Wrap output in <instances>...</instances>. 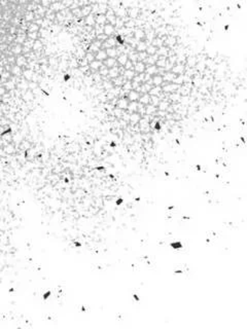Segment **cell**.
<instances>
[{
    "instance_id": "cell-1",
    "label": "cell",
    "mask_w": 247,
    "mask_h": 329,
    "mask_svg": "<svg viewBox=\"0 0 247 329\" xmlns=\"http://www.w3.org/2000/svg\"><path fill=\"white\" fill-rule=\"evenodd\" d=\"M181 86H178L176 83L173 82H169V83H164L162 86V91L163 93H167V94H173V93H176L180 89Z\"/></svg>"
},
{
    "instance_id": "cell-2",
    "label": "cell",
    "mask_w": 247,
    "mask_h": 329,
    "mask_svg": "<svg viewBox=\"0 0 247 329\" xmlns=\"http://www.w3.org/2000/svg\"><path fill=\"white\" fill-rule=\"evenodd\" d=\"M128 105H129V101H128L127 97H121V98H118L117 100V102H115V106L117 109H120V110H127L128 108Z\"/></svg>"
},
{
    "instance_id": "cell-3",
    "label": "cell",
    "mask_w": 247,
    "mask_h": 329,
    "mask_svg": "<svg viewBox=\"0 0 247 329\" xmlns=\"http://www.w3.org/2000/svg\"><path fill=\"white\" fill-rule=\"evenodd\" d=\"M115 32H117V29H115L113 25L107 23L103 26V34L106 37H113Z\"/></svg>"
},
{
    "instance_id": "cell-4",
    "label": "cell",
    "mask_w": 247,
    "mask_h": 329,
    "mask_svg": "<svg viewBox=\"0 0 247 329\" xmlns=\"http://www.w3.org/2000/svg\"><path fill=\"white\" fill-rule=\"evenodd\" d=\"M140 93L135 91V90H131V91L127 94V99L129 102H138V100L140 98Z\"/></svg>"
},
{
    "instance_id": "cell-5",
    "label": "cell",
    "mask_w": 247,
    "mask_h": 329,
    "mask_svg": "<svg viewBox=\"0 0 247 329\" xmlns=\"http://www.w3.org/2000/svg\"><path fill=\"white\" fill-rule=\"evenodd\" d=\"M164 85V80L161 74H156L152 76V86H162Z\"/></svg>"
},
{
    "instance_id": "cell-6",
    "label": "cell",
    "mask_w": 247,
    "mask_h": 329,
    "mask_svg": "<svg viewBox=\"0 0 247 329\" xmlns=\"http://www.w3.org/2000/svg\"><path fill=\"white\" fill-rule=\"evenodd\" d=\"M145 69H146V65L143 62H137L134 64L133 70L136 74H142L145 73Z\"/></svg>"
},
{
    "instance_id": "cell-7",
    "label": "cell",
    "mask_w": 247,
    "mask_h": 329,
    "mask_svg": "<svg viewBox=\"0 0 247 329\" xmlns=\"http://www.w3.org/2000/svg\"><path fill=\"white\" fill-rule=\"evenodd\" d=\"M129 61V58H128V54H121L118 55L117 58V65L120 67H124L125 65H126V63Z\"/></svg>"
},
{
    "instance_id": "cell-8",
    "label": "cell",
    "mask_w": 247,
    "mask_h": 329,
    "mask_svg": "<svg viewBox=\"0 0 247 329\" xmlns=\"http://www.w3.org/2000/svg\"><path fill=\"white\" fill-rule=\"evenodd\" d=\"M102 66H103V63L99 62V61H97V60H94V61H92L91 63H89V68L91 69L93 72H98L99 69H100Z\"/></svg>"
},
{
    "instance_id": "cell-9",
    "label": "cell",
    "mask_w": 247,
    "mask_h": 329,
    "mask_svg": "<svg viewBox=\"0 0 247 329\" xmlns=\"http://www.w3.org/2000/svg\"><path fill=\"white\" fill-rule=\"evenodd\" d=\"M138 103L143 106H147L148 104H150V95L149 94H141L139 100H138Z\"/></svg>"
},
{
    "instance_id": "cell-10",
    "label": "cell",
    "mask_w": 247,
    "mask_h": 329,
    "mask_svg": "<svg viewBox=\"0 0 247 329\" xmlns=\"http://www.w3.org/2000/svg\"><path fill=\"white\" fill-rule=\"evenodd\" d=\"M107 59V55H106V51H105V50H101L97 51V53L95 54V60L99 61V62H103V61H105Z\"/></svg>"
},
{
    "instance_id": "cell-11",
    "label": "cell",
    "mask_w": 247,
    "mask_h": 329,
    "mask_svg": "<svg viewBox=\"0 0 247 329\" xmlns=\"http://www.w3.org/2000/svg\"><path fill=\"white\" fill-rule=\"evenodd\" d=\"M103 65L105 67H107L108 69L112 68V67H115V66H118L117 65V59H113V58H107L106 60L103 61Z\"/></svg>"
},
{
    "instance_id": "cell-12",
    "label": "cell",
    "mask_w": 247,
    "mask_h": 329,
    "mask_svg": "<svg viewBox=\"0 0 247 329\" xmlns=\"http://www.w3.org/2000/svg\"><path fill=\"white\" fill-rule=\"evenodd\" d=\"M147 46H148V44H147V42H145L144 40H141V41H138L136 46H135V50L136 53H141V51H145Z\"/></svg>"
},
{
    "instance_id": "cell-13",
    "label": "cell",
    "mask_w": 247,
    "mask_h": 329,
    "mask_svg": "<svg viewBox=\"0 0 247 329\" xmlns=\"http://www.w3.org/2000/svg\"><path fill=\"white\" fill-rule=\"evenodd\" d=\"M140 118H141V116L137 113V112L132 113V114H129V124H131L132 125H138V122H139Z\"/></svg>"
},
{
    "instance_id": "cell-14",
    "label": "cell",
    "mask_w": 247,
    "mask_h": 329,
    "mask_svg": "<svg viewBox=\"0 0 247 329\" xmlns=\"http://www.w3.org/2000/svg\"><path fill=\"white\" fill-rule=\"evenodd\" d=\"M105 51H106L107 58H113V59H117V56L120 55V54H118L117 50V46H115V47H111V48H106V50H105Z\"/></svg>"
},
{
    "instance_id": "cell-15",
    "label": "cell",
    "mask_w": 247,
    "mask_h": 329,
    "mask_svg": "<svg viewBox=\"0 0 247 329\" xmlns=\"http://www.w3.org/2000/svg\"><path fill=\"white\" fill-rule=\"evenodd\" d=\"M137 109H138V102H129V105H128V108H127L128 113L129 114L135 113V112H137Z\"/></svg>"
},
{
    "instance_id": "cell-16",
    "label": "cell",
    "mask_w": 247,
    "mask_h": 329,
    "mask_svg": "<svg viewBox=\"0 0 247 329\" xmlns=\"http://www.w3.org/2000/svg\"><path fill=\"white\" fill-rule=\"evenodd\" d=\"M148 94L150 96H156V97H160V95L163 94L162 91V86H152L150 91Z\"/></svg>"
},
{
    "instance_id": "cell-17",
    "label": "cell",
    "mask_w": 247,
    "mask_h": 329,
    "mask_svg": "<svg viewBox=\"0 0 247 329\" xmlns=\"http://www.w3.org/2000/svg\"><path fill=\"white\" fill-rule=\"evenodd\" d=\"M157 51H158V47H156L155 46H152V43L148 44V46H147L145 53L147 54V56H155V55H157Z\"/></svg>"
},
{
    "instance_id": "cell-18",
    "label": "cell",
    "mask_w": 247,
    "mask_h": 329,
    "mask_svg": "<svg viewBox=\"0 0 247 329\" xmlns=\"http://www.w3.org/2000/svg\"><path fill=\"white\" fill-rule=\"evenodd\" d=\"M86 23L88 24L89 26H91L92 28H94V26L96 25L95 15L94 14H90L89 15H86Z\"/></svg>"
},
{
    "instance_id": "cell-19",
    "label": "cell",
    "mask_w": 247,
    "mask_h": 329,
    "mask_svg": "<svg viewBox=\"0 0 247 329\" xmlns=\"http://www.w3.org/2000/svg\"><path fill=\"white\" fill-rule=\"evenodd\" d=\"M171 247L173 248V249H181L182 244L180 243V242H173V243H171Z\"/></svg>"
},
{
    "instance_id": "cell-20",
    "label": "cell",
    "mask_w": 247,
    "mask_h": 329,
    "mask_svg": "<svg viewBox=\"0 0 247 329\" xmlns=\"http://www.w3.org/2000/svg\"><path fill=\"white\" fill-rule=\"evenodd\" d=\"M133 298L135 299L136 301H140V298L138 297V295H136V294H134V295H133Z\"/></svg>"
},
{
    "instance_id": "cell-21",
    "label": "cell",
    "mask_w": 247,
    "mask_h": 329,
    "mask_svg": "<svg viewBox=\"0 0 247 329\" xmlns=\"http://www.w3.org/2000/svg\"><path fill=\"white\" fill-rule=\"evenodd\" d=\"M121 203H123V199H120V200H118V201L117 202V206H120V205L121 204Z\"/></svg>"
},
{
    "instance_id": "cell-22",
    "label": "cell",
    "mask_w": 247,
    "mask_h": 329,
    "mask_svg": "<svg viewBox=\"0 0 247 329\" xmlns=\"http://www.w3.org/2000/svg\"><path fill=\"white\" fill-rule=\"evenodd\" d=\"M176 274H181L182 273V270H176V272H175Z\"/></svg>"
}]
</instances>
